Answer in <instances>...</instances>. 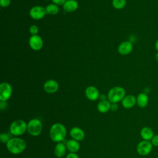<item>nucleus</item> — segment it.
Wrapping results in <instances>:
<instances>
[{
  "instance_id": "obj_14",
  "label": "nucleus",
  "mask_w": 158,
  "mask_h": 158,
  "mask_svg": "<svg viewBox=\"0 0 158 158\" xmlns=\"http://www.w3.org/2000/svg\"><path fill=\"white\" fill-rule=\"evenodd\" d=\"M71 137L77 141H81L85 138V133L78 127H73L70 131Z\"/></svg>"
},
{
  "instance_id": "obj_11",
  "label": "nucleus",
  "mask_w": 158,
  "mask_h": 158,
  "mask_svg": "<svg viewBox=\"0 0 158 158\" xmlns=\"http://www.w3.org/2000/svg\"><path fill=\"white\" fill-rule=\"evenodd\" d=\"M43 87L46 93H54L59 89V84L56 80H49L44 83Z\"/></svg>"
},
{
  "instance_id": "obj_21",
  "label": "nucleus",
  "mask_w": 158,
  "mask_h": 158,
  "mask_svg": "<svg viewBox=\"0 0 158 158\" xmlns=\"http://www.w3.org/2000/svg\"><path fill=\"white\" fill-rule=\"evenodd\" d=\"M45 9H46V14H51V15H56L59 11V8L58 6L54 3L48 4L46 7Z\"/></svg>"
},
{
  "instance_id": "obj_17",
  "label": "nucleus",
  "mask_w": 158,
  "mask_h": 158,
  "mask_svg": "<svg viewBox=\"0 0 158 158\" xmlns=\"http://www.w3.org/2000/svg\"><path fill=\"white\" fill-rule=\"evenodd\" d=\"M149 102L148 94L145 93H139L136 98V104L140 108H144L147 106Z\"/></svg>"
},
{
  "instance_id": "obj_2",
  "label": "nucleus",
  "mask_w": 158,
  "mask_h": 158,
  "mask_svg": "<svg viewBox=\"0 0 158 158\" xmlns=\"http://www.w3.org/2000/svg\"><path fill=\"white\" fill-rule=\"evenodd\" d=\"M6 147L10 152L14 154H19L25 149L26 143L21 138H13L6 143Z\"/></svg>"
},
{
  "instance_id": "obj_32",
  "label": "nucleus",
  "mask_w": 158,
  "mask_h": 158,
  "mask_svg": "<svg viewBox=\"0 0 158 158\" xmlns=\"http://www.w3.org/2000/svg\"><path fill=\"white\" fill-rule=\"evenodd\" d=\"M155 59H156V60L158 62V52H157L156 54V55H155Z\"/></svg>"
},
{
  "instance_id": "obj_26",
  "label": "nucleus",
  "mask_w": 158,
  "mask_h": 158,
  "mask_svg": "<svg viewBox=\"0 0 158 158\" xmlns=\"http://www.w3.org/2000/svg\"><path fill=\"white\" fill-rule=\"evenodd\" d=\"M10 0H0V5L2 7H6L10 4Z\"/></svg>"
},
{
  "instance_id": "obj_18",
  "label": "nucleus",
  "mask_w": 158,
  "mask_h": 158,
  "mask_svg": "<svg viewBox=\"0 0 158 158\" xmlns=\"http://www.w3.org/2000/svg\"><path fill=\"white\" fill-rule=\"evenodd\" d=\"M66 148L70 152H76L80 149V144L77 140L70 139L66 143Z\"/></svg>"
},
{
  "instance_id": "obj_12",
  "label": "nucleus",
  "mask_w": 158,
  "mask_h": 158,
  "mask_svg": "<svg viewBox=\"0 0 158 158\" xmlns=\"http://www.w3.org/2000/svg\"><path fill=\"white\" fill-rule=\"evenodd\" d=\"M85 95L86 98L91 101H96L99 97L98 89L93 86H90L86 88L85 90Z\"/></svg>"
},
{
  "instance_id": "obj_13",
  "label": "nucleus",
  "mask_w": 158,
  "mask_h": 158,
  "mask_svg": "<svg viewBox=\"0 0 158 158\" xmlns=\"http://www.w3.org/2000/svg\"><path fill=\"white\" fill-rule=\"evenodd\" d=\"M136 104V98L132 94H129L124 97L122 100V105L125 109L132 108Z\"/></svg>"
},
{
  "instance_id": "obj_4",
  "label": "nucleus",
  "mask_w": 158,
  "mask_h": 158,
  "mask_svg": "<svg viewBox=\"0 0 158 158\" xmlns=\"http://www.w3.org/2000/svg\"><path fill=\"white\" fill-rule=\"evenodd\" d=\"M27 130L26 122L22 120H17L14 121L10 125L9 130L12 135L14 136H20L23 135Z\"/></svg>"
},
{
  "instance_id": "obj_10",
  "label": "nucleus",
  "mask_w": 158,
  "mask_h": 158,
  "mask_svg": "<svg viewBox=\"0 0 158 158\" xmlns=\"http://www.w3.org/2000/svg\"><path fill=\"white\" fill-rule=\"evenodd\" d=\"M118 52L121 55H127L133 50V44L131 41H125L122 42L118 46Z\"/></svg>"
},
{
  "instance_id": "obj_31",
  "label": "nucleus",
  "mask_w": 158,
  "mask_h": 158,
  "mask_svg": "<svg viewBox=\"0 0 158 158\" xmlns=\"http://www.w3.org/2000/svg\"><path fill=\"white\" fill-rule=\"evenodd\" d=\"M155 48H156V51L158 52V40L156 41V43H155Z\"/></svg>"
},
{
  "instance_id": "obj_23",
  "label": "nucleus",
  "mask_w": 158,
  "mask_h": 158,
  "mask_svg": "<svg viewBox=\"0 0 158 158\" xmlns=\"http://www.w3.org/2000/svg\"><path fill=\"white\" fill-rule=\"evenodd\" d=\"M0 139H1V141L2 143H7L10 140L9 135L4 133H1Z\"/></svg>"
},
{
  "instance_id": "obj_20",
  "label": "nucleus",
  "mask_w": 158,
  "mask_h": 158,
  "mask_svg": "<svg viewBox=\"0 0 158 158\" xmlns=\"http://www.w3.org/2000/svg\"><path fill=\"white\" fill-rule=\"evenodd\" d=\"M111 102L109 101H101L99 102L97 106V109L99 112L101 113H106L108 112L110 109L111 107Z\"/></svg>"
},
{
  "instance_id": "obj_22",
  "label": "nucleus",
  "mask_w": 158,
  "mask_h": 158,
  "mask_svg": "<svg viewBox=\"0 0 158 158\" xmlns=\"http://www.w3.org/2000/svg\"><path fill=\"white\" fill-rule=\"evenodd\" d=\"M112 6L116 9H123L127 4L126 0H112Z\"/></svg>"
},
{
  "instance_id": "obj_24",
  "label": "nucleus",
  "mask_w": 158,
  "mask_h": 158,
  "mask_svg": "<svg viewBox=\"0 0 158 158\" xmlns=\"http://www.w3.org/2000/svg\"><path fill=\"white\" fill-rule=\"evenodd\" d=\"M30 32L32 35H37V33H38V27L36 25H33L30 27Z\"/></svg>"
},
{
  "instance_id": "obj_19",
  "label": "nucleus",
  "mask_w": 158,
  "mask_h": 158,
  "mask_svg": "<svg viewBox=\"0 0 158 158\" xmlns=\"http://www.w3.org/2000/svg\"><path fill=\"white\" fill-rule=\"evenodd\" d=\"M66 146L64 145V143L59 142L58 143L54 148V154L55 155L59 157H62L65 154V151H66Z\"/></svg>"
},
{
  "instance_id": "obj_8",
  "label": "nucleus",
  "mask_w": 158,
  "mask_h": 158,
  "mask_svg": "<svg viewBox=\"0 0 158 158\" xmlns=\"http://www.w3.org/2000/svg\"><path fill=\"white\" fill-rule=\"evenodd\" d=\"M30 17L35 20H40L43 19L46 14V9L42 6H36L31 8L30 10Z\"/></svg>"
},
{
  "instance_id": "obj_25",
  "label": "nucleus",
  "mask_w": 158,
  "mask_h": 158,
  "mask_svg": "<svg viewBox=\"0 0 158 158\" xmlns=\"http://www.w3.org/2000/svg\"><path fill=\"white\" fill-rule=\"evenodd\" d=\"M150 141L153 146L158 147V134L154 135V136Z\"/></svg>"
},
{
  "instance_id": "obj_1",
  "label": "nucleus",
  "mask_w": 158,
  "mask_h": 158,
  "mask_svg": "<svg viewBox=\"0 0 158 158\" xmlns=\"http://www.w3.org/2000/svg\"><path fill=\"white\" fill-rule=\"evenodd\" d=\"M67 133V130L64 125L61 123H55L50 128L49 136L51 139L57 143L64 140Z\"/></svg>"
},
{
  "instance_id": "obj_16",
  "label": "nucleus",
  "mask_w": 158,
  "mask_h": 158,
  "mask_svg": "<svg viewBox=\"0 0 158 158\" xmlns=\"http://www.w3.org/2000/svg\"><path fill=\"white\" fill-rule=\"evenodd\" d=\"M78 7V3L75 0H67L63 4V9L66 12H72Z\"/></svg>"
},
{
  "instance_id": "obj_28",
  "label": "nucleus",
  "mask_w": 158,
  "mask_h": 158,
  "mask_svg": "<svg viewBox=\"0 0 158 158\" xmlns=\"http://www.w3.org/2000/svg\"><path fill=\"white\" fill-rule=\"evenodd\" d=\"M52 2H54V4L58 5H63L65 2L66 1V0H52Z\"/></svg>"
},
{
  "instance_id": "obj_30",
  "label": "nucleus",
  "mask_w": 158,
  "mask_h": 158,
  "mask_svg": "<svg viewBox=\"0 0 158 158\" xmlns=\"http://www.w3.org/2000/svg\"><path fill=\"white\" fill-rule=\"evenodd\" d=\"M110 109L112 111H116L118 109V105H117V103H112L111 104Z\"/></svg>"
},
{
  "instance_id": "obj_6",
  "label": "nucleus",
  "mask_w": 158,
  "mask_h": 158,
  "mask_svg": "<svg viewBox=\"0 0 158 158\" xmlns=\"http://www.w3.org/2000/svg\"><path fill=\"white\" fill-rule=\"evenodd\" d=\"M152 144L150 141L142 140L136 146V151L138 154L145 156L149 154L152 150Z\"/></svg>"
},
{
  "instance_id": "obj_7",
  "label": "nucleus",
  "mask_w": 158,
  "mask_h": 158,
  "mask_svg": "<svg viewBox=\"0 0 158 158\" xmlns=\"http://www.w3.org/2000/svg\"><path fill=\"white\" fill-rule=\"evenodd\" d=\"M12 89L10 85L7 82H2L0 85V100L6 101L11 96Z\"/></svg>"
},
{
  "instance_id": "obj_29",
  "label": "nucleus",
  "mask_w": 158,
  "mask_h": 158,
  "mask_svg": "<svg viewBox=\"0 0 158 158\" xmlns=\"http://www.w3.org/2000/svg\"><path fill=\"white\" fill-rule=\"evenodd\" d=\"M66 158H79V157L77 154L73 153V152H71V153H69L67 156Z\"/></svg>"
},
{
  "instance_id": "obj_3",
  "label": "nucleus",
  "mask_w": 158,
  "mask_h": 158,
  "mask_svg": "<svg viewBox=\"0 0 158 158\" xmlns=\"http://www.w3.org/2000/svg\"><path fill=\"white\" fill-rule=\"evenodd\" d=\"M125 96V90L120 86H115L111 88L107 94L109 101L111 103H117L122 101Z\"/></svg>"
},
{
  "instance_id": "obj_9",
  "label": "nucleus",
  "mask_w": 158,
  "mask_h": 158,
  "mask_svg": "<svg viewBox=\"0 0 158 158\" xmlns=\"http://www.w3.org/2000/svg\"><path fill=\"white\" fill-rule=\"evenodd\" d=\"M30 47L34 51L41 49L43 45V41L41 36L38 35H31L29 39Z\"/></svg>"
},
{
  "instance_id": "obj_15",
  "label": "nucleus",
  "mask_w": 158,
  "mask_h": 158,
  "mask_svg": "<svg viewBox=\"0 0 158 158\" xmlns=\"http://www.w3.org/2000/svg\"><path fill=\"white\" fill-rule=\"evenodd\" d=\"M140 136L143 140L151 141L154 136V133L150 127H144L140 131Z\"/></svg>"
},
{
  "instance_id": "obj_5",
  "label": "nucleus",
  "mask_w": 158,
  "mask_h": 158,
  "mask_svg": "<svg viewBox=\"0 0 158 158\" xmlns=\"http://www.w3.org/2000/svg\"><path fill=\"white\" fill-rule=\"evenodd\" d=\"M27 131L32 136L39 135L42 131V123L37 118H33L30 120L27 124Z\"/></svg>"
},
{
  "instance_id": "obj_27",
  "label": "nucleus",
  "mask_w": 158,
  "mask_h": 158,
  "mask_svg": "<svg viewBox=\"0 0 158 158\" xmlns=\"http://www.w3.org/2000/svg\"><path fill=\"white\" fill-rule=\"evenodd\" d=\"M7 107V103L6 101H1L0 102V108L1 110H5Z\"/></svg>"
}]
</instances>
